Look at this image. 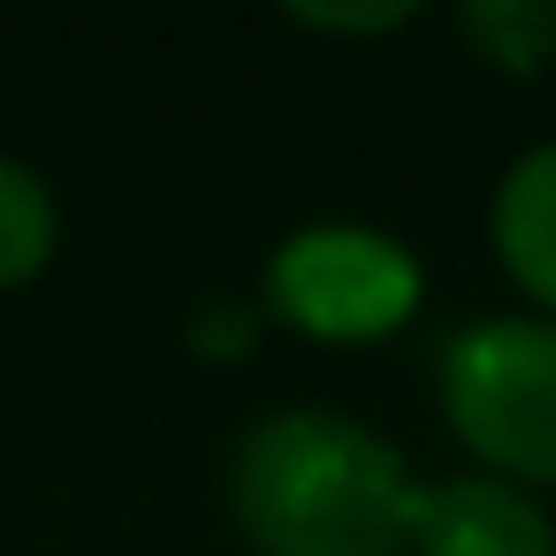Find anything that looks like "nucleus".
<instances>
[{
    "label": "nucleus",
    "mask_w": 556,
    "mask_h": 556,
    "mask_svg": "<svg viewBox=\"0 0 556 556\" xmlns=\"http://www.w3.org/2000/svg\"><path fill=\"white\" fill-rule=\"evenodd\" d=\"M412 503V465L351 412H267L229 457V510L260 556H396Z\"/></svg>",
    "instance_id": "f257e3e1"
},
{
    "label": "nucleus",
    "mask_w": 556,
    "mask_h": 556,
    "mask_svg": "<svg viewBox=\"0 0 556 556\" xmlns=\"http://www.w3.org/2000/svg\"><path fill=\"white\" fill-rule=\"evenodd\" d=\"M434 389L457 442L510 488H556V320H472L434 351Z\"/></svg>",
    "instance_id": "f03ea898"
},
{
    "label": "nucleus",
    "mask_w": 556,
    "mask_h": 556,
    "mask_svg": "<svg viewBox=\"0 0 556 556\" xmlns=\"http://www.w3.org/2000/svg\"><path fill=\"white\" fill-rule=\"evenodd\" d=\"M419 305H427V267L412 260L404 237L366 222L290 229L260 282V313L313 343H381L412 328Z\"/></svg>",
    "instance_id": "7ed1b4c3"
},
{
    "label": "nucleus",
    "mask_w": 556,
    "mask_h": 556,
    "mask_svg": "<svg viewBox=\"0 0 556 556\" xmlns=\"http://www.w3.org/2000/svg\"><path fill=\"white\" fill-rule=\"evenodd\" d=\"M412 548L419 556H556V526L533 503V488H510L495 472H457L419 488Z\"/></svg>",
    "instance_id": "20e7f679"
},
{
    "label": "nucleus",
    "mask_w": 556,
    "mask_h": 556,
    "mask_svg": "<svg viewBox=\"0 0 556 556\" xmlns=\"http://www.w3.org/2000/svg\"><path fill=\"white\" fill-rule=\"evenodd\" d=\"M488 244H495V267L556 320V146H533L503 168L488 206Z\"/></svg>",
    "instance_id": "39448f33"
},
{
    "label": "nucleus",
    "mask_w": 556,
    "mask_h": 556,
    "mask_svg": "<svg viewBox=\"0 0 556 556\" xmlns=\"http://www.w3.org/2000/svg\"><path fill=\"white\" fill-rule=\"evenodd\" d=\"M54 244H62V206H54L47 176L16 153H0V290L39 282Z\"/></svg>",
    "instance_id": "423d86ee"
},
{
    "label": "nucleus",
    "mask_w": 556,
    "mask_h": 556,
    "mask_svg": "<svg viewBox=\"0 0 556 556\" xmlns=\"http://www.w3.org/2000/svg\"><path fill=\"white\" fill-rule=\"evenodd\" d=\"M465 47L503 77H541L556 62V0H472L457 9Z\"/></svg>",
    "instance_id": "0eeeda50"
},
{
    "label": "nucleus",
    "mask_w": 556,
    "mask_h": 556,
    "mask_svg": "<svg viewBox=\"0 0 556 556\" xmlns=\"http://www.w3.org/2000/svg\"><path fill=\"white\" fill-rule=\"evenodd\" d=\"M260 320H267V313L244 305V298H206V305L191 313L184 336H191V351H199L206 366H237V358L260 343Z\"/></svg>",
    "instance_id": "6e6552de"
},
{
    "label": "nucleus",
    "mask_w": 556,
    "mask_h": 556,
    "mask_svg": "<svg viewBox=\"0 0 556 556\" xmlns=\"http://www.w3.org/2000/svg\"><path fill=\"white\" fill-rule=\"evenodd\" d=\"M419 9L412 0H374V9H290V24H305V31H320V39H389V31H404Z\"/></svg>",
    "instance_id": "1a4fd4ad"
}]
</instances>
